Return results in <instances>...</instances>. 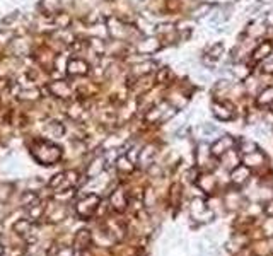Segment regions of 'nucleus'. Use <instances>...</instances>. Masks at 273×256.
<instances>
[{"mask_svg":"<svg viewBox=\"0 0 273 256\" xmlns=\"http://www.w3.org/2000/svg\"><path fill=\"white\" fill-rule=\"evenodd\" d=\"M91 241L89 230H79V234L75 236V246H81V243H84V246H87Z\"/></svg>","mask_w":273,"mask_h":256,"instance_id":"nucleus-30","label":"nucleus"},{"mask_svg":"<svg viewBox=\"0 0 273 256\" xmlns=\"http://www.w3.org/2000/svg\"><path fill=\"white\" fill-rule=\"evenodd\" d=\"M190 214H191L193 221L198 222V224H207V222L213 221V212L207 207L205 202H203L202 198L193 200L191 207H190Z\"/></svg>","mask_w":273,"mask_h":256,"instance_id":"nucleus-4","label":"nucleus"},{"mask_svg":"<svg viewBox=\"0 0 273 256\" xmlns=\"http://www.w3.org/2000/svg\"><path fill=\"white\" fill-rule=\"evenodd\" d=\"M116 167H118V171H121V173H132L133 171L132 160H130L126 156L118 157V160H116Z\"/></svg>","mask_w":273,"mask_h":256,"instance_id":"nucleus-23","label":"nucleus"},{"mask_svg":"<svg viewBox=\"0 0 273 256\" xmlns=\"http://www.w3.org/2000/svg\"><path fill=\"white\" fill-rule=\"evenodd\" d=\"M155 79H157L159 84H164V82H166V79H169V68L162 67L161 70L157 72V77H155Z\"/></svg>","mask_w":273,"mask_h":256,"instance_id":"nucleus-35","label":"nucleus"},{"mask_svg":"<svg viewBox=\"0 0 273 256\" xmlns=\"http://www.w3.org/2000/svg\"><path fill=\"white\" fill-rule=\"evenodd\" d=\"M263 162H265V156L260 151H254V152H251V154H246V157H244V164H246L247 167L261 166Z\"/></svg>","mask_w":273,"mask_h":256,"instance_id":"nucleus-17","label":"nucleus"},{"mask_svg":"<svg viewBox=\"0 0 273 256\" xmlns=\"http://www.w3.org/2000/svg\"><path fill=\"white\" fill-rule=\"evenodd\" d=\"M178 190H180V185H173V186H171V203H173V205L178 203V200H176Z\"/></svg>","mask_w":273,"mask_h":256,"instance_id":"nucleus-38","label":"nucleus"},{"mask_svg":"<svg viewBox=\"0 0 273 256\" xmlns=\"http://www.w3.org/2000/svg\"><path fill=\"white\" fill-rule=\"evenodd\" d=\"M41 5L46 14H53L55 9H57V2H55V0H43Z\"/></svg>","mask_w":273,"mask_h":256,"instance_id":"nucleus-33","label":"nucleus"},{"mask_svg":"<svg viewBox=\"0 0 273 256\" xmlns=\"http://www.w3.org/2000/svg\"><path fill=\"white\" fill-rule=\"evenodd\" d=\"M2 255H3V246L0 244V256H2Z\"/></svg>","mask_w":273,"mask_h":256,"instance_id":"nucleus-39","label":"nucleus"},{"mask_svg":"<svg viewBox=\"0 0 273 256\" xmlns=\"http://www.w3.org/2000/svg\"><path fill=\"white\" fill-rule=\"evenodd\" d=\"M174 115H176V106H173L167 101H162L149 109L147 115H145V120L149 123H164L173 118Z\"/></svg>","mask_w":273,"mask_h":256,"instance_id":"nucleus-2","label":"nucleus"},{"mask_svg":"<svg viewBox=\"0 0 273 256\" xmlns=\"http://www.w3.org/2000/svg\"><path fill=\"white\" fill-rule=\"evenodd\" d=\"M67 74L72 77H81L89 74V64L82 58H72L67 62Z\"/></svg>","mask_w":273,"mask_h":256,"instance_id":"nucleus-8","label":"nucleus"},{"mask_svg":"<svg viewBox=\"0 0 273 256\" xmlns=\"http://www.w3.org/2000/svg\"><path fill=\"white\" fill-rule=\"evenodd\" d=\"M101 203V198L97 195H86L84 198H81L75 205V210H77V214L81 215L82 219H91L94 214L97 212V207H99Z\"/></svg>","mask_w":273,"mask_h":256,"instance_id":"nucleus-3","label":"nucleus"},{"mask_svg":"<svg viewBox=\"0 0 273 256\" xmlns=\"http://www.w3.org/2000/svg\"><path fill=\"white\" fill-rule=\"evenodd\" d=\"M234 147H236L234 138H232L231 135H222L220 138H217V140L213 142L212 145H210V152H212V156L222 157L225 152L232 151Z\"/></svg>","mask_w":273,"mask_h":256,"instance_id":"nucleus-6","label":"nucleus"},{"mask_svg":"<svg viewBox=\"0 0 273 256\" xmlns=\"http://www.w3.org/2000/svg\"><path fill=\"white\" fill-rule=\"evenodd\" d=\"M198 186L203 190V192H207V193H212L213 190H215V186H217L215 178H213V176H210V174H205V176H202V178L198 179Z\"/></svg>","mask_w":273,"mask_h":256,"instance_id":"nucleus-20","label":"nucleus"},{"mask_svg":"<svg viewBox=\"0 0 273 256\" xmlns=\"http://www.w3.org/2000/svg\"><path fill=\"white\" fill-rule=\"evenodd\" d=\"M270 109H272V113H273V102H272V104H270Z\"/></svg>","mask_w":273,"mask_h":256,"instance_id":"nucleus-40","label":"nucleus"},{"mask_svg":"<svg viewBox=\"0 0 273 256\" xmlns=\"http://www.w3.org/2000/svg\"><path fill=\"white\" fill-rule=\"evenodd\" d=\"M261 67H263V72H267V74H273V53L261 62Z\"/></svg>","mask_w":273,"mask_h":256,"instance_id":"nucleus-32","label":"nucleus"},{"mask_svg":"<svg viewBox=\"0 0 273 256\" xmlns=\"http://www.w3.org/2000/svg\"><path fill=\"white\" fill-rule=\"evenodd\" d=\"M14 186L10 183H0V203H5L12 195Z\"/></svg>","mask_w":273,"mask_h":256,"instance_id":"nucleus-27","label":"nucleus"},{"mask_svg":"<svg viewBox=\"0 0 273 256\" xmlns=\"http://www.w3.org/2000/svg\"><path fill=\"white\" fill-rule=\"evenodd\" d=\"M55 256H74V250L68 246H61L57 250V253H55Z\"/></svg>","mask_w":273,"mask_h":256,"instance_id":"nucleus-37","label":"nucleus"},{"mask_svg":"<svg viewBox=\"0 0 273 256\" xmlns=\"http://www.w3.org/2000/svg\"><path fill=\"white\" fill-rule=\"evenodd\" d=\"M91 46H92L94 51H97V53H103L104 51V43L101 41V39H91Z\"/></svg>","mask_w":273,"mask_h":256,"instance_id":"nucleus-36","label":"nucleus"},{"mask_svg":"<svg viewBox=\"0 0 273 256\" xmlns=\"http://www.w3.org/2000/svg\"><path fill=\"white\" fill-rule=\"evenodd\" d=\"M53 23H55V26H57L58 29H67L68 26H70L72 19H70V16H68V14L58 12L57 16L53 17Z\"/></svg>","mask_w":273,"mask_h":256,"instance_id":"nucleus-21","label":"nucleus"},{"mask_svg":"<svg viewBox=\"0 0 273 256\" xmlns=\"http://www.w3.org/2000/svg\"><path fill=\"white\" fill-rule=\"evenodd\" d=\"M210 9H212V7H210L209 3H200V5H196L195 9L191 10V17H195V19H202V17H205L207 14L210 12Z\"/></svg>","mask_w":273,"mask_h":256,"instance_id":"nucleus-26","label":"nucleus"},{"mask_svg":"<svg viewBox=\"0 0 273 256\" xmlns=\"http://www.w3.org/2000/svg\"><path fill=\"white\" fill-rule=\"evenodd\" d=\"M162 48V43L157 36H145L137 43V51L140 55H154Z\"/></svg>","mask_w":273,"mask_h":256,"instance_id":"nucleus-5","label":"nucleus"},{"mask_svg":"<svg viewBox=\"0 0 273 256\" xmlns=\"http://www.w3.org/2000/svg\"><path fill=\"white\" fill-rule=\"evenodd\" d=\"M14 230H16L19 236L28 237L29 234H31V230H32L31 221H29V219H21V221H17L16 224H14Z\"/></svg>","mask_w":273,"mask_h":256,"instance_id":"nucleus-18","label":"nucleus"},{"mask_svg":"<svg viewBox=\"0 0 273 256\" xmlns=\"http://www.w3.org/2000/svg\"><path fill=\"white\" fill-rule=\"evenodd\" d=\"M265 32V26L261 23H253L251 24V28L247 29V34L249 36H254V38H258V36H261Z\"/></svg>","mask_w":273,"mask_h":256,"instance_id":"nucleus-29","label":"nucleus"},{"mask_svg":"<svg viewBox=\"0 0 273 256\" xmlns=\"http://www.w3.org/2000/svg\"><path fill=\"white\" fill-rule=\"evenodd\" d=\"M212 113L215 115L217 120H220V122H231V120H234V109H232V106L229 104V102L225 101H215L212 104Z\"/></svg>","mask_w":273,"mask_h":256,"instance_id":"nucleus-7","label":"nucleus"},{"mask_svg":"<svg viewBox=\"0 0 273 256\" xmlns=\"http://www.w3.org/2000/svg\"><path fill=\"white\" fill-rule=\"evenodd\" d=\"M238 149L241 151L243 154H251L254 151H258V145L254 144L253 140H247V138H241L238 144Z\"/></svg>","mask_w":273,"mask_h":256,"instance_id":"nucleus-24","label":"nucleus"},{"mask_svg":"<svg viewBox=\"0 0 273 256\" xmlns=\"http://www.w3.org/2000/svg\"><path fill=\"white\" fill-rule=\"evenodd\" d=\"M256 102H258V106H270L273 102V86L265 87L260 93V96H258Z\"/></svg>","mask_w":273,"mask_h":256,"instance_id":"nucleus-19","label":"nucleus"},{"mask_svg":"<svg viewBox=\"0 0 273 256\" xmlns=\"http://www.w3.org/2000/svg\"><path fill=\"white\" fill-rule=\"evenodd\" d=\"M155 62H152V60H144V62H140V64H135L132 67V72H133V75L135 77H147V75H151V74H154V70H155Z\"/></svg>","mask_w":273,"mask_h":256,"instance_id":"nucleus-13","label":"nucleus"},{"mask_svg":"<svg viewBox=\"0 0 273 256\" xmlns=\"http://www.w3.org/2000/svg\"><path fill=\"white\" fill-rule=\"evenodd\" d=\"M249 167L246 166V164H238V166L234 167V169H231V179L234 185L241 186L244 185V183L249 179Z\"/></svg>","mask_w":273,"mask_h":256,"instance_id":"nucleus-11","label":"nucleus"},{"mask_svg":"<svg viewBox=\"0 0 273 256\" xmlns=\"http://www.w3.org/2000/svg\"><path fill=\"white\" fill-rule=\"evenodd\" d=\"M273 53V43L272 41H261L256 48L253 50V60L254 62H263Z\"/></svg>","mask_w":273,"mask_h":256,"instance_id":"nucleus-14","label":"nucleus"},{"mask_svg":"<svg viewBox=\"0 0 273 256\" xmlns=\"http://www.w3.org/2000/svg\"><path fill=\"white\" fill-rule=\"evenodd\" d=\"M109 34L115 39H126L128 38V26H125L120 19H109Z\"/></svg>","mask_w":273,"mask_h":256,"instance_id":"nucleus-10","label":"nucleus"},{"mask_svg":"<svg viewBox=\"0 0 273 256\" xmlns=\"http://www.w3.org/2000/svg\"><path fill=\"white\" fill-rule=\"evenodd\" d=\"M50 93L53 94L55 97H60V99H67V97L72 96V89L65 80H55V82L50 84Z\"/></svg>","mask_w":273,"mask_h":256,"instance_id":"nucleus-9","label":"nucleus"},{"mask_svg":"<svg viewBox=\"0 0 273 256\" xmlns=\"http://www.w3.org/2000/svg\"><path fill=\"white\" fill-rule=\"evenodd\" d=\"M31 154L38 162L45 166H52L61 157V149L48 140H38L31 145Z\"/></svg>","mask_w":273,"mask_h":256,"instance_id":"nucleus-1","label":"nucleus"},{"mask_svg":"<svg viewBox=\"0 0 273 256\" xmlns=\"http://www.w3.org/2000/svg\"><path fill=\"white\" fill-rule=\"evenodd\" d=\"M109 202H111V207L115 208V210H118V212H123L126 208V205H128L126 193L123 192L121 188L115 190V192L111 193V196H109Z\"/></svg>","mask_w":273,"mask_h":256,"instance_id":"nucleus-12","label":"nucleus"},{"mask_svg":"<svg viewBox=\"0 0 273 256\" xmlns=\"http://www.w3.org/2000/svg\"><path fill=\"white\" fill-rule=\"evenodd\" d=\"M41 212H43V208H41V205H39L38 200L28 207V215L31 221H38V219H41Z\"/></svg>","mask_w":273,"mask_h":256,"instance_id":"nucleus-25","label":"nucleus"},{"mask_svg":"<svg viewBox=\"0 0 273 256\" xmlns=\"http://www.w3.org/2000/svg\"><path fill=\"white\" fill-rule=\"evenodd\" d=\"M231 89V82L229 80H217L215 86H213V93H227V91Z\"/></svg>","mask_w":273,"mask_h":256,"instance_id":"nucleus-31","label":"nucleus"},{"mask_svg":"<svg viewBox=\"0 0 273 256\" xmlns=\"http://www.w3.org/2000/svg\"><path fill=\"white\" fill-rule=\"evenodd\" d=\"M222 53H224V45L222 43H215V45H212L209 48V57L212 60H218L222 57Z\"/></svg>","mask_w":273,"mask_h":256,"instance_id":"nucleus-28","label":"nucleus"},{"mask_svg":"<svg viewBox=\"0 0 273 256\" xmlns=\"http://www.w3.org/2000/svg\"><path fill=\"white\" fill-rule=\"evenodd\" d=\"M38 200V195L36 193H24L23 195V205L24 207H29L31 203H34Z\"/></svg>","mask_w":273,"mask_h":256,"instance_id":"nucleus-34","label":"nucleus"},{"mask_svg":"<svg viewBox=\"0 0 273 256\" xmlns=\"http://www.w3.org/2000/svg\"><path fill=\"white\" fill-rule=\"evenodd\" d=\"M103 169H104V159L103 157H97V159H94L92 162L87 166V176L97 178L101 173H103Z\"/></svg>","mask_w":273,"mask_h":256,"instance_id":"nucleus-16","label":"nucleus"},{"mask_svg":"<svg viewBox=\"0 0 273 256\" xmlns=\"http://www.w3.org/2000/svg\"><path fill=\"white\" fill-rule=\"evenodd\" d=\"M154 159H155V147L154 145H145L144 149L138 154V164H140L142 167H149L154 164Z\"/></svg>","mask_w":273,"mask_h":256,"instance_id":"nucleus-15","label":"nucleus"},{"mask_svg":"<svg viewBox=\"0 0 273 256\" xmlns=\"http://www.w3.org/2000/svg\"><path fill=\"white\" fill-rule=\"evenodd\" d=\"M198 131H200V137L207 138V137H213V135H217L218 128L215 125H212V123H202V125L198 127Z\"/></svg>","mask_w":273,"mask_h":256,"instance_id":"nucleus-22","label":"nucleus"}]
</instances>
